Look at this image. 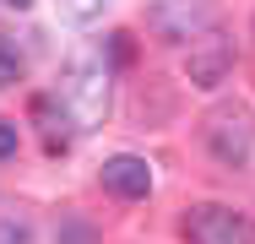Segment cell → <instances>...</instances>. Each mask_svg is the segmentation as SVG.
<instances>
[{
	"label": "cell",
	"mask_w": 255,
	"mask_h": 244,
	"mask_svg": "<svg viewBox=\"0 0 255 244\" xmlns=\"http://www.w3.org/2000/svg\"><path fill=\"white\" fill-rule=\"evenodd\" d=\"M60 98H65V114L76 120V130H93V125H103V114H109V65H103V54H93V49H76V54L65 60Z\"/></svg>",
	"instance_id": "1"
},
{
	"label": "cell",
	"mask_w": 255,
	"mask_h": 244,
	"mask_svg": "<svg viewBox=\"0 0 255 244\" xmlns=\"http://www.w3.org/2000/svg\"><path fill=\"white\" fill-rule=\"evenodd\" d=\"M206 152L223 163V168H245L250 163V146H255V125L245 109H217L212 120H206Z\"/></svg>",
	"instance_id": "2"
},
{
	"label": "cell",
	"mask_w": 255,
	"mask_h": 244,
	"mask_svg": "<svg viewBox=\"0 0 255 244\" xmlns=\"http://www.w3.org/2000/svg\"><path fill=\"white\" fill-rule=\"evenodd\" d=\"M185 239L190 244H255L245 212L223 206V201H206V206H190L185 212Z\"/></svg>",
	"instance_id": "3"
},
{
	"label": "cell",
	"mask_w": 255,
	"mask_h": 244,
	"mask_svg": "<svg viewBox=\"0 0 255 244\" xmlns=\"http://www.w3.org/2000/svg\"><path fill=\"white\" fill-rule=\"evenodd\" d=\"M185 76H190V87H223L228 76H234V38L228 33H201V38H190L185 49Z\"/></svg>",
	"instance_id": "4"
},
{
	"label": "cell",
	"mask_w": 255,
	"mask_h": 244,
	"mask_svg": "<svg viewBox=\"0 0 255 244\" xmlns=\"http://www.w3.org/2000/svg\"><path fill=\"white\" fill-rule=\"evenodd\" d=\"M103 190H114L120 201H141V195L152 190V168H147V157H136V152H114V157L103 163Z\"/></svg>",
	"instance_id": "5"
},
{
	"label": "cell",
	"mask_w": 255,
	"mask_h": 244,
	"mask_svg": "<svg viewBox=\"0 0 255 244\" xmlns=\"http://www.w3.org/2000/svg\"><path fill=\"white\" fill-rule=\"evenodd\" d=\"M11 82H22V54H16V44L0 38V87H11Z\"/></svg>",
	"instance_id": "6"
},
{
	"label": "cell",
	"mask_w": 255,
	"mask_h": 244,
	"mask_svg": "<svg viewBox=\"0 0 255 244\" xmlns=\"http://www.w3.org/2000/svg\"><path fill=\"white\" fill-rule=\"evenodd\" d=\"M16 141H22V136H16V125H11V120H0V157H16Z\"/></svg>",
	"instance_id": "7"
},
{
	"label": "cell",
	"mask_w": 255,
	"mask_h": 244,
	"mask_svg": "<svg viewBox=\"0 0 255 244\" xmlns=\"http://www.w3.org/2000/svg\"><path fill=\"white\" fill-rule=\"evenodd\" d=\"M0 244H27V228H22V223H16V228L5 223V228H0Z\"/></svg>",
	"instance_id": "8"
},
{
	"label": "cell",
	"mask_w": 255,
	"mask_h": 244,
	"mask_svg": "<svg viewBox=\"0 0 255 244\" xmlns=\"http://www.w3.org/2000/svg\"><path fill=\"white\" fill-rule=\"evenodd\" d=\"M5 5H16V11H27V5H33V0H5Z\"/></svg>",
	"instance_id": "9"
}]
</instances>
